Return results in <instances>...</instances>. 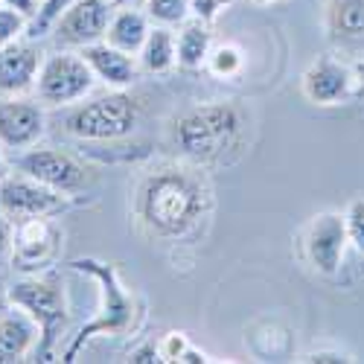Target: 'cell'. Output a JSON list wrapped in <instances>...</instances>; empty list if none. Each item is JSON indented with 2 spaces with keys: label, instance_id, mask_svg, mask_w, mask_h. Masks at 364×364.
Returning a JSON list of instances; mask_svg holds the SVG:
<instances>
[{
  "label": "cell",
  "instance_id": "d590c367",
  "mask_svg": "<svg viewBox=\"0 0 364 364\" xmlns=\"http://www.w3.org/2000/svg\"><path fill=\"white\" fill-rule=\"evenodd\" d=\"M6 178V164H4V158H0V181Z\"/></svg>",
  "mask_w": 364,
  "mask_h": 364
},
{
  "label": "cell",
  "instance_id": "7a4b0ae2",
  "mask_svg": "<svg viewBox=\"0 0 364 364\" xmlns=\"http://www.w3.org/2000/svg\"><path fill=\"white\" fill-rule=\"evenodd\" d=\"M242 111L230 102H207L181 114L172 126V140L181 155L196 164L222 161L225 151L239 146L242 137Z\"/></svg>",
  "mask_w": 364,
  "mask_h": 364
},
{
  "label": "cell",
  "instance_id": "9a60e30c",
  "mask_svg": "<svg viewBox=\"0 0 364 364\" xmlns=\"http://www.w3.org/2000/svg\"><path fill=\"white\" fill-rule=\"evenodd\" d=\"M326 33L341 50H364V0H329Z\"/></svg>",
  "mask_w": 364,
  "mask_h": 364
},
{
  "label": "cell",
  "instance_id": "f1b7e54d",
  "mask_svg": "<svg viewBox=\"0 0 364 364\" xmlns=\"http://www.w3.org/2000/svg\"><path fill=\"white\" fill-rule=\"evenodd\" d=\"M0 4H4V6H12V9H18L21 15H26L29 21H33L36 15H38V0H0Z\"/></svg>",
  "mask_w": 364,
  "mask_h": 364
},
{
  "label": "cell",
  "instance_id": "5bb4252c",
  "mask_svg": "<svg viewBox=\"0 0 364 364\" xmlns=\"http://www.w3.org/2000/svg\"><path fill=\"white\" fill-rule=\"evenodd\" d=\"M50 216H33V219H21L18 228H15V259L23 265V268H33V265H41L53 257L55 251V228L47 222Z\"/></svg>",
  "mask_w": 364,
  "mask_h": 364
},
{
  "label": "cell",
  "instance_id": "ba28073f",
  "mask_svg": "<svg viewBox=\"0 0 364 364\" xmlns=\"http://www.w3.org/2000/svg\"><path fill=\"white\" fill-rule=\"evenodd\" d=\"M347 219L341 213H318L303 236V248H306V259L321 274H336L344 248H347Z\"/></svg>",
  "mask_w": 364,
  "mask_h": 364
},
{
  "label": "cell",
  "instance_id": "e575fe53",
  "mask_svg": "<svg viewBox=\"0 0 364 364\" xmlns=\"http://www.w3.org/2000/svg\"><path fill=\"white\" fill-rule=\"evenodd\" d=\"M6 306H9V294H6V291H0V318H4V315L9 312Z\"/></svg>",
  "mask_w": 364,
  "mask_h": 364
},
{
  "label": "cell",
  "instance_id": "d6986e66",
  "mask_svg": "<svg viewBox=\"0 0 364 364\" xmlns=\"http://www.w3.org/2000/svg\"><path fill=\"white\" fill-rule=\"evenodd\" d=\"M175 53H178V65L196 70L201 65H207V55H210V29L204 21H193L181 29V36L175 41Z\"/></svg>",
  "mask_w": 364,
  "mask_h": 364
},
{
  "label": "cell",
  "instance_id": "ac0fdd59",
  "mask_svg": "<svg viewBox=\"0 0 364 364\" xmlns=\"http://www.w3.org/2000/svg\"><path fill=\"white\" fill-rule=\"evenodd\" d=\"M108 44L117 47V50H123V53H140L146 38H149V21L143 12H137L134 6H126V9H119L111 23H108V33H105Z\"/></svg>",
  "mask_w": 364,
  "mask_h": 364
},
{
  "label": "cell",
  "instance_id": "1f68e13d",
  "mask_svg": "<svg viewBox=\"0 0 364 364\" xmlns=\"http://www.w3.org/2000/svg\"><path fill=\"white\" fill-rule=\"evenodd\" d=\"M353 73H355V97H364V58L355 62Z\"/></svg>",
  "mask_w": 364,
  "mask_h": 364
},
{
  "label": "cell",
  "instance_id": "4316f807",
  "mask_svg": "<svg viewBox=\"0 0 364 364\" xmlns=\"http://www.w3.org/2000/svg\"><path fill=\"white\" fill-rule=\"evenodd\" d=\"M161 347V355H164V361H178L181 355H184V350L190 347L187 344V338L181 336V332H169V336L158 344Z\"/></svg>",
  "mask_w": 364,
  "mask_h": 364
},
{
  "label": "cell",
  "instance_id": "836d02e7",
  "mask_svg": "<svg viewBox=\"0 0 364 364\" xmlns=\"http://www.w3.org/2000/svg\"><path fill=\"white\" fill-rule=\"evenodd\" d=\"M108 4H114V6H119V9H126V6H137V4H143V0H108Z\"/></svg>",
  "mask_w": 364,
  "mask_h": 364
},
{
  "label": "cell",
  "instance_id": "83f0119b",
  "mask_svg": "<svg viewBox=\"0 0 364 364\" xmlns=\"http://www.w3.org/2000/svg\"><path fill=\"white\" fill-rule=\"evenodd\" d=\"M132 361L134 364H155V361H164V355H161V347L155 341H149V344H143L140 350L132 353Z\"/></svg>",
  "mask_w": 364,
  "mask_h": 364
},
{
  "label": "cell",
  "instance_id": "484cf974",
  "mask_svg": "<svg viewBox=\"0 0 364 364\" xmlns=\"http://www.w3.org/2000/svg\"><path fill=\"white\" fill-rule=\"evenodd\" d=\"M228 4H230V0H190V12H193L198 21H204V23H213L216 15H219Z\"/></svg>",
  "mask_w": 364,
  "mask_h": 364
},
{
  "label": "cell",
  "instance_id": "7402d4cb",
  "mask_svg": "<svg viewBox=\"0 0 364 364\" xmlns=\"http://www.w3.org/2000/svg\"><path fill=\"white\" fill-rule=\"evenodd\" d=\"M149 15L161 23H178L190 12V0H146Z\"/></svg>",
  "mask_w": 364,
  "mask_h": 364
},
{
  "label": "cell",
  "instance_id": "8fae6325",
  "mask_svg": "<svg viewBox=\"0 0 364 364\" xmlns=\"http://www.w3.org/2000/svg\"><path fill=\"white\" fill-rule=\"evenodd\" d=\"M303 97L315 105L344 102L355 97V73L336 58H321L303 73Z\"/></svg>",
  "mask_w": 364,
  "mask_h": 364
},
{
  "label": "cell",
  "instance_id": "e0dca14e",
  "mask_svg": "<svg viewBox=\"0 0 364 364\" xmlns=\"http://www.w3.org/2000/svg\"><path fill=\"white\" fill-rule=\"evenodd\" d=\"M36 329L38 323L26 312H6L0 318V364L21 361L36 344Z\"/></svg>",
  "mask_w": 364,
  "mask_h": 364
},
{
  "label": "cell",
  "instance_id": "5b68a950",
  "mask_svg": "<svg viewBox=\"0 0 364 364\" xmlns=\"http://www.w3.org/2000/svg\"><path fill=\"white\" fill-rule=\"evenodd\" d=\"M65 126L79 140L129 137L137 126V102L129 94H105L70 111Z\"/></svg>",
  "mask_w": 364,
  "mask_h": 364
},
{
  "label": "cell",
  "instance_id": "9c48e42d",
  "mask_svg": "<svg viewBox=\"0 0 364 364\" xmlns=\"http://www.w3.org/2000/svg\"><path fill=\"white\" fill-rule=\"evenodd\" d=\"M111 23L108 0H76L55 18V41L68 47H87L105 38Z\"/></svg>",
  "mask_w": 364,
  "mask_h": 364
},
{
  "label": "cell",
  "instance_id": "603a6c76",
  "mask_svg": "<svg viewBox=\"0 0 364 364\" xmlns=\"http://www.w3.org/2000/svg\"><path fill=\"white\" fill-rule=\"evenodd\" d=\"M26 15H21L18 9L12 6H4L0 9V47H6V44H15L21 38V33L26 29Z\"/></svg>",
  "mask_w": 364,
  "mask_h": 364
},
{
  "label": "cell",
  "instance_id": "ffe728a7",
  "mask_svg": "<svg viewBox=\"0 0 364 364\" xmlns=\"http://www.w3.org/2000/svg\"><path fill=\"white\" fill-rule=\"evenodd\" d=\"M140 62L149 73L172 70V65L178 62V53H175V36L169 33V29H164V26L149 29V38L140 50Z\"/></svg>",
  "mask_w": 364,
  "mask_h": 364
},
{
  "label": "cell",
  "instance_id": "2e32d148",
  "mask_svg": "<svg viewBox=\"0 0 364 364\" xmlns=\"http://www.w3.org/2000/svg\"><path fill=\"white\" fill-rule=\"evenodd\" d=\"M82 55L85 62L90 65V70H94V76H100L102 82L114 85V87H126L137 79V65L132 53H123L117 50L111 44H87L82 47Z\"/></svg>",
  "mask_w": 364,
  "mask_h": 364
},
{
  "label": "cell",
  "instance_id": "7c38bea8",
  "mask_svg": "<svg viewBox=\"0 0 364 364\" xmlns=\"http://www.w3.org/2000/svg\"><path fill=\"white\" fill-rule=\"evenodd\" d=\"M44 134V111L36 102L4 100L0 102V143L6 149H29Z\"/></svg>",
  "mask_w": 364,
  "mask_h": 364
},
{
  "label": "cell",
  "instance_id": "6da1fadb",
  "mask_svg": "<svg viewBox=\"0 0 364 364\" xmlns=\"http://www.w3.org/2000/svg\"><path fill=\"white\" fill-rule=\"evenodd\" d=\"M204 213L201 181L184 169H158L137 193V219L164 239L184 236Z\"/></svg>",
  "mask_w": 364,
  "mask_h": 364
},
{
  "label": "cell",
  "instance_id": "52a82bcc",
  "mask_svg": "<svg viewBox=\"0 0 364 364\" xmlns=\"http://www.w3.org/2000/svg\"><path fill=\"white\" fill-rule=\"evenodd\" d=\"M68 207V198L47 187L38 184L36 178H4L0 181V210L15 219H33V216H55Z\"/></svg>",
  "mask_w": 364,
  "mask_h": 364
},
{
  "label": "cell",
  "instance_id": "cb8c5ba5",
  "mask_svg": "<svg viewBox=\"0 0 364 364\" xmlns=\"http://www.w3.org/2000/svg\"><path fill=\"white\" fill-rule=\"evenodd\" d=\"M347 236L355 245V251L364 257V198H355L350 207H347Z\"/></svg>",
  "mask_w": 364,
  "mask_h": 364
},
{
  "label": "cell",
  "instance_id": "d6a6232c",
  "mask_svg": "<svg viewBox=\"0 0 364 364\" xmlns=\"http://www.w3.org/2000/svg\"><path fill=\"white\" fill-rule=\"evenodd\" d=\"M178 361H190V364H198V361H207V358H204V353H196L193 347H187V350H184V355H181Z\"/></svg>",
  "mask_w": 364,
  "mask_h": 364
},
{
  "label": "cell",
  "instance_id": "8992f818",
  "mask_svg": "<svg viewBox=\"0 0 364 364\" xmlns=\"http://www.w3.org/2000/svg\"><path fill=\"white\" fill-rule=\"evenodd\" d=\"M94 87V70L85 55L58 53L50 55L38 70V97L47 105H68L82 100Z\"/></svg>",
  "mask_w": 364,
  "mask_h": 364
},
{
  "label": "cell",
  "instance_id": "3957f363",
  "mask_svg": "<svg viewBox=\"0 0 364 364\" xmlns=\"http://www.w3.org/2000/svg\"><path fill=\"white\" fill-rule=\"evenodd\" d=\"M70 268L79 271V274L94 277L102 286V306H100V315L94 321L79 329V336L70 341L62 361H76V353L82 350V344L90 336H114V332H126L132 326V315H134V297L126 291L123 283H119V274H117L114 265L82 257V259H73Z\"/></svg>",
  "mask_w": 364,
  "mask_h": 364
},
{
  "label": "cell",
  "instance_id": "277c9868",
  "mask_svg": "<svg viewBox=\"0 0 364 364\" xmlns=\"http://www.w3.org/2000/svg\"><path fill=\"white\" fill-rule=\"evenodd\" d=\"M6 294H9V303H15L18 309H23L38 323V332H41L38 358L50 361L58 332H62L65 323H68L65 289L58 283H53V280H18Z\"/></svg>",
  "mask_w": 364,
  "mask_h": 364
},
{
  "label": "cell",
  "instance_id": "4fadbf2b",
  "mask_svg": "<svg viewBox=\"0 0 364 364\" xmlns=\"http://www.w3.org/2000/svg\"><path fill=\"white\" fill-rule=\"evenodd\" d=\"M41 50L33 44H6L0 47V94L18 97L26 94L38 82L41 70Z\"/></svg>",
  "mask_w": 364,
  "mask_h": 364
},
{
  "label": "cell",
  "instance_id": "d4e9b609",
  "mask_svg": "<svg viewBox=\"0 0 364 364\" xmlns=\"http://www.w3.org/2000/svg\"><path fill=\"white\" fill-rule=\"evenodd\" d=\"M73 4H76V0H44L41 9H38V15L33 18V36L47 33V29L55 23V18L62 15L68 6H73Z\"/></svg>",
  "mask_w": 364,
  "mask_h": 364
},
{
  "label": "cell",
  "instance_id": "8d00e7d4",
  "mask_svg": "<svg viewBox=\"0 0 364 364\" xmlns=\"http://www.w3.org/2000/svg\"><path fill=\"white\" fill-rule=\"evenodd\" d=\"M257 4H271V0H257Z\"/></svg>",
  "mask_w": 364,
  "mask_h": 364
},
{
  "label": "cell",
  "instance_id": "4dcf8cb0",
  "mask_svg": "<svg viewBox=\"0 0 364 364\" xmlns=\"http://www.w3.org/2000/svg\"><path fill=\"white\" fill-rule=\"evenodd\" d=\"M9 248H12V230H9L6 219L0 216V265H4V259H6Z\"/></svg>",
  "mask_w": 364,
  "mask_h": 364
},
{
  "label": "cell",
  "instance_id": "f546056e",
  "mask_svg": "<svg viewBox=\"0 0 364 364\" xmlns=\"http://www.w3.org/2000/svg\"><path fill=\"white\" fill-rule=\"evenodd\" d=\"M303 361H312V364H341V361H350L344 353H309Z\"/></svg>",
  "mask_w": 364,
  "mask_h": 364
},
{
  "label": "cell",
  "instance_id": "30bf717a",
  "mask_svg": "<svg viewBox=\"0 0 364 364\" xmlns=\"http://www.w3.org/2000/svg\"><path fill=\"white\" fill-rule=\"evenodd\" d=\"M18 169L38 184H47L58 193H73L85 184V166L58 149H33L18 158Z\"/></svg>",
  "mask_w": 364,
  "mask_h": 364
},
{
  "label": "cell",
  "instance_id": "44dd1931",
  "mask_svg": "<svg viewBox=\"0 0 364 364\" xmlns=\"http://www.w3.org/2000/svg\"><path fill=\"white\" fill-rule=\"evenodd\" d=\"M207 68H210V73H216V76H222V79L236 76V73L242 70V53H239V47L222 44V47H216V50H210Z\"/></svg>",
  "mask_w": 364,
  "mask_h": 364
}]
</instances>
